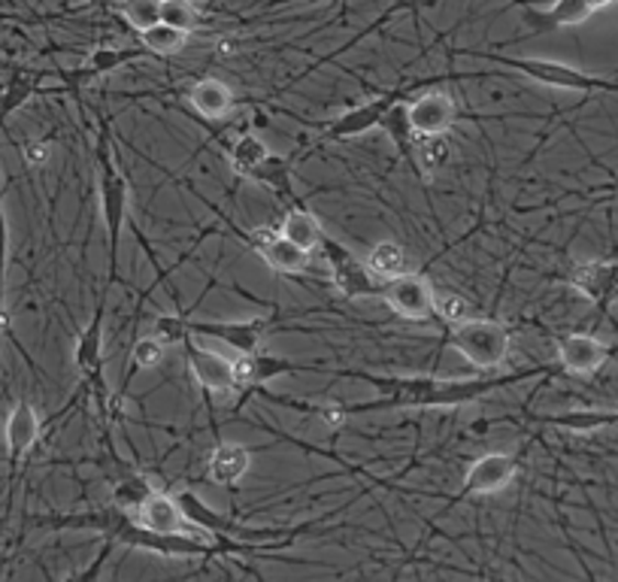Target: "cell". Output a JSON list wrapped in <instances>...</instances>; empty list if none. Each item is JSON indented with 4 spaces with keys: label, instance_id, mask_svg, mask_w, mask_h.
<instances>
[{
    "label": "cell",
    "instance_id": "obj_1",
    "mask_svg": "<svg viewBox=\"0 0 618 582\" xmlns=\"http://www.w3.org/2000/svg\"><path fill=\"white\" fill-rule=\"evenodd\" d=\"M537 370H521V373H509V377H494V380H434V377H413V380H382V377H370V373H358L349 370L346 377L364 380L377 385L385 398L379 401H367V404L346 406L349 416L352 413H367V410H397V406H461L476 401L482 394L506 389L518 380H528Z\"/></svg>",
    "mask_w": 618,
    "mask_h": 582
},
{
    "label": "cell",
    "instance_id": "obj_2",
    "mask_svg": "<svg viewBox=\"0 0 618 582\" xmlns=\"http://www.w3.org/2000/svg\"><path fill=\"white\" fill-rule=\"evenodd\" d=\"M98 191H101V215L103 228H106V249H110V282H113L115 255H119L122 228H125L127 219V179L115 161L106 125H103L101 139H98Z\"/></svg>",
    "mask_w": 618,
    "mask_h": 582
},
{
    "label": "cell",
    "instance_id": "obj_3",
    "mask_svg": "<svg viewBox=\"0 0 618 582\" xmlns=\"http://www.w3.org/2000/svg\"><path fill=\"white\" fill-rule=\"evenodd\" d=\"M480 58L501 64V67H509V70L540 82L546 89L580 91V94H594V91L618 94V79L597 77V74L580 70L573 64L552 61V58H513V55H497V52H482Z\"/></svg>",
    "mask_w": 618,
    "mask_h": 582
},
{
    "label": "cell",
    "instance_id": "obj_4",
    "mask_svg": "<svg viewBox=\"0 0 618 582\" xmlns=\"http://www.w3.org/2000/svg\"><path fill=\"white\" fill-rule=\"evenodd\" d=\"M449 346L480 370H497L509 355V328L497 318L468 316L449 328Z\"/></svg>",
    "mask_w": 618,
    "mask_h": 582
},
{
    "label": "cell",
    "instance_id": "obj_5",
    "mask_svg": "<svg viewBox=\"0 0 618 582\" xmlns=\"http://www.w3.org/2000/svg\"><path fill=\"white\" fill-rule=\"evenodd\" d=\"M131 519L155 534H189V537H201V540H222V537H227V534H218V537H215L213 531L201 528L198 522H191L189 516H186L182 504H179L177 494L158 492V489L131 513Z\"/></svg>",
    "mask_w": 618,
    "mask_h": 582
},
{
    "label": "cell",
    "instance_id": "obj_6",
    "mask_svg": "<svg viewBox=\"0 0 618 582\" xmlns=\"http://www.w3.org/2000/svg\"><path fill=\"white\" fill-rule=\"evenodd\" d=\"M267 334V318H213V322H201V318L186 316V340L198 337V340H218L237 349V355L261 352V343Z\"/></svg>",
    "mask_w": 618,
    "mask_h": 582
},
{
    "label": "cell",
    "instance_id": "obj_7",
    "mask_svg": "<svg viewBox=\"0 0 618 582\" xmlns=\"http://www.w3.org/2000/svg\"><path fill=\"white\" fill-rule=\"evenodd\" d=\"M318 249H325V258L330 265V282L342 298H379L382 294V282L346 246L325 237Z\"/></svg>",
    "mask_w": 618,
    "mask_h": 582
},
{
    "label": "cell",
    "instance_id": "obj_8",
    "mask_svg": "<svg viewBox=\"0 0 618 582\" xmlns=\"http://www.w3.org/2000/svg\"><path fill=\"white\" fill-rule=\"evenodd\" d=\"M103 301L94 310V316L86 325V331L79 334L74 349V365L79 370V377L86 380L89 392L98 394V401L106 404V382H103Z\"/></svg>",
    "mask_w": 618,
    "mask_h": 582
},
{
    "label": "cell",
    "instance_id": "obj_9",
    "mask_svg": "<svg viewBox=\"0 0 618 582\" xmlns=\"http://www.w3.org/2000/svg\"><path fill=\"white\" fill-rule=\"evenodd\" d=\"M189 355V368L203 394H231L237 392V377H234V358L206 349L198 337L182 343Z\"/></svg>",
    "mask_w": 618,
    "mask_h": 582
},
{
    "label": "cell",
    "instance_id": "obj_10",
    "mask_svg": "<svg viewBox=\"0 0 618 582\" xmlns=\"http://www.w3.org/2000/svg\"><path fill=\"white\" fill-rule=\"evenodd\" d=\"M382 298L394 313L409 322H425L434 316V289L422 273H404V277L389 279L382 286Z\"/></svg>",
    "mask_w": 618,
    "mask_h": 582
},
{
    "label": "cell",
    "instance_id": "obj_11",
    "mask_svg": "<svg viewBox=\"0 0 618 582\" xmlns=\"http://www.w3.org/2000/svg\"><path fill=\"white\" fill-rule=\"evenodd\" d=\"M246 240L277 273H306L313 267V253L291 243L279 228H255Z\"/></svg>",
    "mask_w": 618,
    "mask_h": 582
},
{
    "label": "cell",
    "instance_id": "obj_12",
    "mask_svg": "<svg viewBox=\"0 0 618 582\" xmlns=\"http://www.w3.org/2000/svg\"><path fill=\"white\" fill-rule=\"evenodd\" d=\"M409 125L416 131V137H430V134H446L458 122V103L446 91H425L416 101L406 103Z\"/></svg>",
    "mask_w": 618,
    "mask_h": 582
},
{
    "label": "cell",
    "instance_id": "obj_13",
    "mask_svg": "<svg viewBox=\"0 0 618 582\" xmlns=\"http://www.w3.org/2000/svg\"><path fill=\"white\" fill-rule=\"evenodd\" d=\"M613 349L592 334H564L558 337V365L573 377H592L609 361Z\"/></svg>",
    "mask_w": 618,
    "mask_h": 582
},
{
    "label": "cell",
    "instance_id": "obj_14",
    "mask_svg": "<svg viewBox=\"0 0 618 582\" xmlns=\"http://www.w3.org/2000/svg\"><path fill=\"white\" fill-rule=\"evenodd\" d=\"M594 10L585 0H555L552 7H525L521 22L528 25L530 34H552L561 27L585 25Z\"/></svg>",
    "mask_w": 618,
    "mask_h": 582
},
{
    "label": "cell",
    "instance_id": "obj_15",
    "mask_svg": "<svg viewBox=\"0 0 618 582\" xmlns=\"http://www.w3.org/2000/svg\"><path fill=\"white\" fill-rule=\"evenodd\" d=\"M40 437H43V418H40L37 406H31L27 401H19L10 410L7 425H3V444H7L13 468H19V461L37 446Z\"/></svg>",
    "mask_w": 618,
    "mask_h": 582
},
{
    "label": "cell",
    "instance_id": "obj_16",
    "mask_svg": "<svg viewBox=\"0 0 618 582\" xmlns=\"http://www.w3.org/2000/svg\"><path fill=\"white\" fill-rule=\"evenodd\" d=\"M516 458L506 456V452H488V456H480L473 465L468 468V477H464V492L461 494H494L504 492L506 485L516 477Z\"/></svg>",
    "mask_w": 618,
    "mask_h": 582
},
{
    "label": "cell",
    "instance_id": "obj_17",
    "mask_svg": "<svg viewBox=\"0 0 618 582\" xmlns=\"http://www.w3.org/2000/svg\"><path fill=\"white\" fill-rule=\"evenodd\" d=\"M397 101V94H382V98H373V101H364L352 107V110H346L342 115H337L330 125H325V137L328 139H355V137H364L370 134L373 127H379L382 122V115L385 110Z\"/></svg>",
    "mask_w": 618,
    "mask_h": 582
},
{
    "label": "cell",
    "instance_id": "obj_18",
    "mask_svg": "<svg viewBox=\"0 0 618 582\" xmlns=\"http://www.w3.org/2000/svg\"><path fill=\"white\" fill-rule=\"evenodd\" d=\"M139 58H149V49H146V46H143V49H137V46H127V49L98 46V49L91 52L89 58H86V64H82L79 70H74V74H64V82H70L74 89H79V86H86V82H91V79L115 74V70H122V67L139 61Z\"/></svg>",
    "mask_w": 618,
    "mask_h": 582
},
{
    "label": "cell",
    "instance_id": "obj_19",
    "mask_svg": "<svg viewBox=\"0 0 618 582\" xmlns=\"http://www.w3.org/2000/svg\"><path fill=\"white\" fill-rule=\"evenodd\" d=\"M294 365L285 361V358H277V355H265V352H249V355H237L234 358V377H237V389H261L267 382H273L277 377H285V373H294Z\"/></svg>",
    "mask_w": 618,
    "mask_h": 582
},
{
    "label": "cell",
    "instance_id": "obj_20",
    "mask_svg": "<svg viewBox=\"0 0 618 582\" xmlns=\"http://www.w3.org/2000/svg\"><path fill=\"white\" fill-rule=\"evenodd\" d=\"M252 468V452L243 444L218 440L206 461V473L215 485H237Z\"/></svg>",
    "mask_w": 618,
    "mask_h": 582
},
{
    "label": "cell",
    "instance_id": "obj_21",
    "mask_svg": "<svg viewBox=\"0 0 618 582\" xmlns=\"http://www.w3.org/2000/svg\"><path fill=\"white\" fill-rule=\"evenodd\" d=\"M573 289L580 291L582 298H588L594 304H606L618 294V265L609 261H588V265L576 267L573 273Z\"/></svg>",
    "mask_w": 618,
    "mask_h": 582
},
{
    "label": "cell",
    "instance_id": "obj_22",
    "mask_svg": "<svg viewBox=\"0 0 618 582\" xmlns=\"http://www.w3.org/2000/svg\"><path fill=\"white\" fill-rule=\"evenodd\" d=\"M189 103L198 110V115L210 119V122H218V119H225L234 110V91L227 89L222 79L203 77L191 86Z\"/></svg>",
    "mask_w": 618,
    "mask_h": 582
},
{
    "label": "cell",
    "instance_id": "obj_23",
    "mask_svg": "<svg viewBox=\"0 0 618 582\" xmlns=\"http://www.w3.org/2000/svg\"><path fill=\"white\" fill-rule=\"evenodd\" d=\"M367 270L385 286L389 279H397L409 273V253L397 240H382L377 243L364 258Z\"/></svg>",
    "mask_w": 618,
    "mask_h": 582
},
{
    "label": "cell",
    "instance_id": "obj_24",
    "mask_svg": "<svg viewBox=\"0 0 618 582\" xmlns=\"http://www.w3.org/2000/svg\"><path fill=\"white\" fill-rule=\"evenodd\" d=\"M379 127L389 134V139H392L394 146H397V155L401 158H406L409 165H416V131H413V125H409V115H406V103H401V98L385 110V115H382V122H379Z\"/></svg>",
    "mask_w": 618,
    "mask_h": 582
},
{
    "label": "cell",
    "instance_id": "obj_25",
    "mask_svg": "<svg viewBox=\"0 0 618 582\" xmlns=\"http://www.w3.org/2000/svg\"><path fill=\"white\" fill-rule=\"evenodd\" d=\"M279 231H282L291 243H297L301 249H306V253L318 249L322 240H325V228H322V222H318L316 215L310 213V210H303V206H294V210L282 219Z\"/></svg>",
    "mask_w": 618,
    "mask_h": 582
},
{
    "label": "cell",
    "instance_id": "obj_26",
    "mask_svg": "<svg viewBox=\"0 0 618 582\" xmlns=\"http://www.w3.org/2000/svg\"><path fill=\"white\" fill-rule=\"evenodd\" d=\"M139 43L149 49V55H158V58H170V55H179L189 43V31H179V27L167 25V22H158V25H149L139 31Z\"/></svg>",
    "mask_w": 618,
    "mask_h": 582
},
{
    "label": "cell",
    "instance_id": "obj_27",
    "mask_svg": "<svg viewBox=\"0 0 618 582\" xmlns=\"http://www.w3.org/2000/svg\"><path fill=\"white\" fill-rule=\"evenodd\" d=\"M267 155H270V149H267V143L258 134H243V137H237L227 146L231 167L243 177H252V170L265 161Z\"/></svg>",
    "mask_w": 618,
    "mask_h": 582
},
{
    "label": "cell",
    "instance_id": "obj_28",
    "mask_svg": "<svg viewBox=\"0 0 618 582\" xmlns=\"http://www.w3.org/2000/svg\"><path fill=\"white\" fill-rule=\"evenodd\" d=\"M252 179H258L261 186L273 191L277 198H294V182H291V165L285 158H279V155H267L261 165L252 170Z\"/></svg>",
    "mask_w": 618,
    "mask_h": 582
},
{
    "label": "cell",
    "instance_id": "obj_29",
    "mask_svg": "<svg viewBox=\"0 0 618 582\" xmlns=\"http://www.w3.org/2000/svg\"><path fill=\"white\" fill-rule=\"evenodd\" d=\"M40 89V74H13L10 82H7V89L0 91V125L10 119V115L19 110V107H25Z\"/></svg>",
    "mask_w": 618,
    "mask_h": 582
},
{
    "label": "cell",
    "instance_id": "obj_30",
    "mask_svg": "<svg viewBox=\"0 0 618 582\" xmlns=\"http://www.w3.org/2000/svg\"><path fill=\"white\" fill-rule=\"evenodd\" d=\"M543 422L555 425V428L588 434V430L606 428V425H618V413L616 410H573V413H564V416L543 418Z\"/></svg>",
    "mask_w": 618,
    "mask_h": 582
},
{
    "label": "cell",
    "instance_id": "obj_31",
    "mask_svg": "<svg viewBox=\"0 0 618 582\" xmlns=\"http://www.w3.org/2000/svg\"><path fill=\"white\" fill-rule=\"evenodd\" d=\"M165 352H167V343L158 340L155 334H149V337H139L137 343H134V349H131V358H127V377H125V389L127 382H131V377L137 373V370H155L161 361H165Z\"/></svg>",
    "mask_w": 618,
    "mask_h": 582
},
{
    "label": "cell",
    "instance_id": "obj_32",
    "mask_svg": "<svg viewBox=\"0 0 618 582\" xmlns=\"http://www.w3.org/2000/svg\"><path fill=\"white\" fill-rule=\"evenodd\" d=\"M452 161V143L446 134H430L416 139V167L418 170H440Z\"/></svg>",
    "mask_w": 618,
    "mask_h": 582
},
{
    "label": "cell",
    "instance_id": "obj_33",
    "mask_svg": "<svg viewBox=\"0 0 618 582\" xmlns=\"http://www.w3.org/2000/svg\"><path fill=\"white\" fill-rule=\"evenodd\" d=\"M161 7H165V0H115V10L122 13L127 25L137 27V31L158 25L161 22Z\"/></svg>",
    "mask_w": 618,
    "mask_h": 582
},
{
    "label": "cell",
    "instance_id": "obj_34",
    "mask_svg": "<svg viewBox=\"0 0 618 582\" xmlns=\"http://www.w3.org/2000/svg\"><path fill=\"white\" fill-rule=\"evenodd\" d=\"M434 316L442 318L452 328L470 316V304L458 291H434Z\"/></svg>",
    "mask_w": 618,
    "mask_h": 582
},
{
    "label": "cell",
    "instance_id": "obj_35",
    "mask_svg": "<svg viewBox=\"0 0 618 582\" xmlns=\"http://www.w3.org/2000/svg\"><path fill=\"white\" fill-rule=\"evenodd\" d=\"M151 492H155V485H149V480H143V477H125V480L115 485L113 504L127 510V513H134Z\"/></svg>",
    "mask_w": 618,
    "mask_h": 582
},
{
    "label": "cell",
    "instance_id": "obj_36",
    "mask_svg": "<svg viewBox=\"0 0 618 582\" xmlns=\"http://www.w3.org/2000/svg\"><path fill=\"white\" fill-rule=\"evenodd\" d=\"M161 22L191 34L194 27H201V13H198V7L189 3V0H165V7H161Z\"/></svg>",
    "mask_w": 618,
    "mask_h": 582
},
{
    "label": "cell",
    "instance_id": "obj_37",
    "mask_svg": "<svg viewBox=\"0 0 618 582\" xmlns=\"http://www.w3.org/2000/svg\"><path fill=\"white\" fill-rule=\"evenodd\" d=\"M7 265H10V225L0 203V328H3V291H7Z\"/></svg>",
    "mask_w": 618,
    "mask_h": 582
},
{
    "label": "cell",
    "instance_id": "obj_38",
    "mask_svg": "<svg viewBox=\"0 0 618 582\" xmlns=\"http://www.w3.org/2000/svg\"><path fill=\"white\" fill-rule=\"evenodd\" d=\"M155 337L170 343H186V316H158L155 318Z\"/></svg>",
    "mask_w": 618,
    "mask_h": 582
},
{
    "label": "cell",
    "instance_id": "obj_39",
    "mask_svg": "<svg viewBox=\"0 0 618 582\" xmlns=\"http://www.w3.org/2000/svg\"><path fill=\"white\" fill-rule=\"evenodd\" d=\"M310 413H318V416L325 418L328 428H340L342 422L349 418V410L342 404H334V401H328V404H313L310 406Z\"/></svg>",
    "mask_w": 618,
    "mask_h": 582
},
{
    "label": "cell",
    "instance_id": "obj_40",
    "mask_svg": "<svg viewBox=\"0 0 618 582\" xmlns=\"http://www.w3.org/2000/svg\"><path fill=\"white\" fill-rule=\"evenodd\" d=\"M49 155H52L49 139H34V143H27L25 146V161L31 167H43L49 161Z\"/></svg>",
    "mask_w": 618,
    "mask_h": 582
},
{
    "label": "cell",
    "instance_id": "obj_41",
    "mask_svg": "<svg viewBox=\"0 0 618 582\" xmlns=\"http://www.w3.org/2000/svg\"><path fill=\"white\" fill-rule=\"evenodd\" d=\"M585 3H588L594 13H597V10H606V7H613V3H618V0H585Z\"/></svg>",
    "mask_w": 618,
    "mask_h": 582
}]
</instances>
